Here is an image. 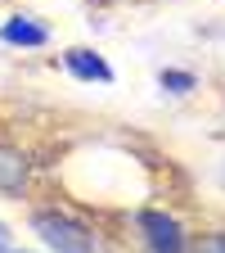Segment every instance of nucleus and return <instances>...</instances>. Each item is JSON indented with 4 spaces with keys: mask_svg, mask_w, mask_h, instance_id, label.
I'll list each match as a JSON object with an SVG mask.
<instances>
[{
    "mask_svg": "<svg viewBox=\"0 0 225 253\" xmlns=\"http://www.w3.org/2000/svg\"><path fill=\"white\" fill-rule=\"evenodd\" d=\"M0 41L14 45V50H45L54 41V32L36 14H9L5 23H0Z\"/></svg>",
    "mask_w": 225,
    "mask_h": 253,
    "instance_id": "4",
    "label": "nucleus"
},
{
    "mask_svg": "<svg viewBox=\"0 0 225 253\" xmlns=\"http://www.w3.org/2000/svg\"><path fill=\"white\" fill-rule=\"evenodd\" d=\"M32 235L50 253H104L95 226H86L81 217L63 212V208H36L32 212Z\"/></svg>",
    "mask_w": 225,
    "mask_h": 253,
    "instance_id": "1",
    "label": "nucleus"
},
{
    "mask_svg": "<svg viewBox=\"0 0 225 253\" xmlns=\"http://www.w3.org/2000/svg\"><path fill=\"white\" fill-rule=\"evenodd\" d=\"M158 86H162L167 95H189V90H198V77L185 73V68H162L158 73Z\"/></svg>",
    "mask_w": 225,
    "mask_h": 253,
    "instance_id": "6",
    "label": "nucleus"
},
{
    "mask_svg": "<svg viewBox=\"0 0 225 253\" xmlns=\"http://www.w3.org/2000/svg\"><path fill=\"white\" fill-rule=\"evenodd\" d=\"M5 253H27V249H5Z\"/></svg>",
    "mask_w": 225,
    "mask_h": 253,
    "instance_id": "9",
    "label": "nucleus"
},
{
    "mask_svg": "<svg viewBox=\"0 0 225 253\" xmlns=\"http://www.w3.org/2000/svg\"><path fill=\"white\" fill-rule=\"evenodd\" d=\"M189 253H225V235H212V240H203L198 249H189Z\"/></svg>",
    "mask_w": 225,
    "mask_h": 253,
    "instance_id": "7",
    "label": "nucleus"
},
{
    "mask_svg": "<svg viewBox=\"0 0 225 253\" xmlns=\"http://www.w3.org/2000/svg\"><path fill=\"white\" fill-rule=\"evenodd\" d=\"M63 73L86 82V86H113L117 73H113V63L99 54V50H90V45H72V50H63Z\"/></svg>",
    "mask_w": 225,
    "mask_h": 253,
    "instance_id": "3",
    "label": "nucleus"
},
{
    "mask_svg": "<svg viewBox=\"0 0 225 253\" xmlns=\"http://www.w3.org/2000/svg\"><path fill=\"white\" fill-rule=\"evenodd\" d=\"M32 181V158L18 145H0V195H23Z\"/></svg>",
    "mask_w": 225,
    "mask_h": 253,
    "instance_id": "5",
    "label": "nucleus"
},
{
    "mask_svg": "<svg viewBox=\"0 0 225 253\" xmlns=\"http://www.w3.org/2000/svg\"><path fill=\"white\" fill-rule=\"evenodd\" d=\"M5 249H14V231L5 226V221H0V253H5Z\"/></svg>",
    "mask_w": 225,
    "mask_h": 253,
    "instance_id": "8",
    "label": "nucleus"
},
{
    "mask_svg": "<svg viewBox=\"0 0 225 253\" xmlns=\"http://www.w3.org/2000/svg\"><path fill=\"white\" fill-rule=\"evenodd\" d=\"M135 231H140L144 253H189V235L180 226V217L167 212V208H144V212H135Z\"/></svg>",
    "mask_w": 225,
    "mask_h": 253,
    "instance_id": "2",
    "label": "nucleus"
}]
</instances>
